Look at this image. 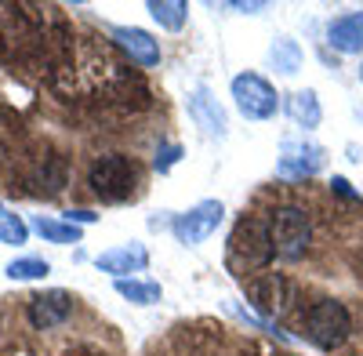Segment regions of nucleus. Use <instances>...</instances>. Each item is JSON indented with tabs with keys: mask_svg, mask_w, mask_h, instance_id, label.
<instances>
[{
	"mask_svg": "<svg viewBox=\"0 0 363 356\" xmlns=\"http://www.w3.org/2000/svg\"><path fill=\"white\" fill-rule=\"evenodd\" d=\"M272 255H277L272 251V229L258 215H244L229 233V265L244 277V273L265 269Z\"/></svg>",
	"mask_w": 363,
	"mask_h": 356,
	"instance_id": "f257e3e1",
	"label": "nucleus"
},
{
	"mask_svg": "<svg viewBox=\"0 0 363 356\" xmlns=\"http://www.w3.org/2000/svg\"><path fill=\"white\" fill-rule=\"evenodd\" d=\"M229 91H233V102L240 109V116H247V121H272L280 109V95H277V87H272L262 73H236L233 84H229Z\"/></svg>",
	"mask_w": 363,
	"mask_h": 356,
	"instance_id": "f03ea898",
	"label": "nucleus"
},
{
	"mask_svg": "<svg viewBox=\"0 0 363 356\" xmlns=\"http://www.w3.org/2000/svg\"><path fill=\"white\" fill-rule=\"evenodd\" d=\"M87 182L95 189V196L109 200V204H120L135 193V182H138V171L128 157L120 153H109V157H99L87 171Z\"/></svg>",
	"mask_w": 363,
	"mask_h": 356,
	"instance_id": "7ed1b4c3",
	"label": "nucleus"
},
{
	"mask_svg": "<svg viewBox=\"0 0 363 356\" xmlns=\"http://www.w3.org/2000/svg\"><path fill=\"white\" fill-rule=\"evenodd\" d=\"M352 331V320H349V309L335 299H320L313 302V309L306 313V338L320 349H335L349 338Z\"/></svg>",
	"mask_w": 363,
	"mask_h": 356,
	"instance_id": "20e7f679",
	"label": "nucleus"
},
{
	"mask_svg": "<svg viewBox=\"0 0 363 356\" xmlns=\"http://www.w3.org/2000/svg\"><path fill=\"white\" fill-rule=\"evenodd\" d=\"M269 229H272V251L287 262H298L313 244V226H309V215L301 207H280L272 215Z\"/></svg>",
	"mask_w": 363,
	"mask_h": 356,
	"instance_id": "39448f33",
	"label": "nucleus"
},
{
	"mask_svg": "<svg viewBox=\"0 0 363 356\" xmlns=\"http://www.w3.org/2000/svg\"><path fill=\"white\" fill-rule=\"evenodd\" d=\"M222 218H225V204L222 200H200V204L189 207V211H182V215L171 218V233H174L178 244L200 247L203 240L215 236V229L222 226Z\"/></svg>",
	"mask_w": 363,
	"mask_h": 356,
	"instance_id": "423d86ee",
	"label": "nucleus"
},
{
	"mask_svg": "<svg viewBox=\"0 0 363 356\" xmlns=\"http://www.w3.org/2000/svg\"><path fill=\"white\" fill-rule=\"evenodd\" d=\"M323 167V150L306 138H284L280 145V160H277V174L287 182H301V178H313Z\"/></svg>",
	"mask_w": 363,
	"mask_h": 356,
	"instance_id": "0eeeda50",
	"label": "nucleus"
},
{
	"mask_svg": "<svg viewBox=\"0 0 363 356\" xmlns=\"http://www.w3.org/2000/svg\"><path fill=\"white\" fill-rule=\"evenodd\" d=\"M109 37L120 44V51L131 55V62L142 69L160 66V40H153V33H145L138 26H109Z\"/></svg>",
	"mask_w": 363,
	"mask_h": 356,
	"instance_id": "6e6552de",
	"label": "nucleus"
},
{
	"mask_svg": "<svg viewBox=\"0 0 363 356\" xmlns=\"http://www.w3.org/2000/svg\"><path fill=\"white\" fill-rule=\"evenodd\" d=\"M189 116L196 121V128L211 138H225L229 135V121H225V109L218 106V99L211 95L207 84H196L193 95H189Z\"/></svg>",
	"mask_w": 363,
	"mask_h": 356,
	"instance_id": "1a4fd4ad",
	"label": "nucleus"
},
{
	"mask_svg": "<svg viewBox=\"0 0 363 356\" xmlns=\"http://www.w3.org/2000/svg\"><path fill=\"white\" fill-rule=\"evenodd\" d=\"M244 291H247V299H251V306L258 309V313H265V316H277L284 306H287V280L280 277V273H255L247 284H244Z\"/></svg>",
	"mask_w": 363,
	"mask_h": 356,
	"instance_id": "9d476101",
	"label": "nucleus"
},
{
	"mask_svg": "<svg viewBox=\"0 0 363 356\" xmlns=\"http://www.w3.org/2000/svg\"><path fill=\"white\" fill-rule=\"evenodd\" d=\"M73 316V299L66 291H48V294H33L29 299V323L37 331H51L58 323H66Z\"/></svg>",
	"mask_w": 363,
	"mask_h": 356,
	"instance_id": "9b49d317",
	"label": "nucleus"
},
{
	"mask_svg": "<svg viewBox=\"0 0 363 356\" xmlns=\"http://www.w3.org/2000/svg\"><path fill=\"white\" fill-rule=\"evenodd\" d=\"M95 265L102 273H109V277H116V280H128V273H142L145 265H149V251H145V244H120V247H113V251H102L99 258H95Z\"/></svg>",
	"mask_w": 363,
	"mask_h": 356,
	"instance_id": "f8f14e48",
	"label": "nucleus"
},
{
	"mask_svg": "<svg viewBox=\"0 0 363 356\" xmlns=\"http://www.w3.org/2000/svg\"><path fill=\"white\" fill-rule=\"evenodd\" d=\"M327 44L342 55H363V11H349L327 22Z\"/></svg>",
	"mask_w": 363,
	"mask_h": 356,
	"instance_id": "ddd939ff",
	"label": "nucleus"
},
{
	"mask_svg": "<svg viewBox=\"0 0 363 356\" xmlns=\"http://www.w3.org/2000/svg\"><path fill=\"white\" fill-rule=\"evenodd\" d=\"M284 109L294 121V128H301V131H316L320 121H323V106H320V95L313 91V87H301V91L287 95Z\"/></svg>",
	"mask_w": 363,
	"mask_h": 356,
	"instance_id": "4468645a",
	"label": "nucleus"
},
{
	"mask_svg": "<svg viewBox=\"0 0 363 356\" xmlns=\"http://www.w3.org/2000/svg\"><path fill=\"white\" fill-rule=\"evenodd\" d=\"M265 58H269V66L277 69L280 77H294L301 69V58H306V55H301V44L294 37H277V40L269 44V55Z\"/></svg>",
	"mask_w": 363,
	"mask_h": 356,
	"instance_id": "2eb2a0df",
	"label": "nucleus"
},
{
	"mask_svg": "<svg viewBox=\"0 0 363 356\" xmlns=\"http://www.w3.org/2000/svg\"><path fill=\"white\" fill-rule=\"evenodd\" d=\"M149 15H153V22L160 29H167V33H178L182 26H186L189 18V4L186 0H149Z\"/></svg>",
	"mask_w": 363,
	"mask_h": 356,
	"instance_id": "dca6fc26",
	"label": "nucleus"
},
{
	"mask_svg": "<svg viewBox=\"0 0 363 356\" xmlns=\"http://www.w3.org/2000/svg\"><path fill=\"white\" fill-rule=\"evenodd\" d=\"M116 294L135 302V306H157L164 299V287L153 284V280H135L131 277V280H116Z\"/></svg>",
	"mask_w": 363,
	"mask_h": 356,
	"instance_id": "f3484780",
	"label": "nucleus"
},
{
	"mask_svg": "<svg viewBox=\"0 0 363 356\" xmlns=\"http://www.w3.org/2000/svg\"><path fill=\"white\" fill-rule=\"evenodd\" d=\"M29 226H33V233H40L44 240H51V244H80V236H84L80 226L58 222V218H44V215H37Z\"/></svg>",
	"mask_w": 363,
	"mask_h": 356,
	"instance_id": "a211bd4d",
	"label": "nucleus"
},
{
	"mask_svg": "<svg viewBox=\"0 0 363 356\" xmlns=\"http://www.w3.org/2000/svg\"><path fill=\"white\" fill-rule=\"evenodd\" d=\"M4 273L11 280H44L51 273V262H44V258H15V262H8Z\"/></svg>",
	"mask_w": 363,
	"mask_h": 356,
	"instance_id": "6ab92c4d",
	"label": "nucleus"
},
{
	"mask_svg": "<svg viewBox=\"0 0 363 356\" xmlns=\"http://www.w3.org/2000/svg\"><path fill=\"white\" fill-rule=\"evenodd\" d=\"M26 236H29V226L18 218V215H11V211H4L0 207V244H26Z\"/></svg>",
	"mask_w": 363,
	"mask_h": 356,
	"instance_id": "aec40b11",
	"label": "nucleus"
},
{
	"mask_svg": "<svg viewBox=\"0 0 363 356\" xmlns=\"http://www.w3.org/2000/svg\"><path fill=\"white\" fill-rule=\"evenodd\" d=\"M182 160V145L178 142H171V145H164V150H157V160H153V167L160 171V174H167L174 164Z\"/></svg>",
	"mask_w": 363,
	"mask_h": 356,
	"instance_id": "412c9836",
	"label": "nucleus"
},
{
	"mask_svg": "<svg viewBox=\"0 0 363 356\" xmlns=\"http://www.w3.org/2000/svg\"><path fill=\"white\" fill-rule=\"evenodd\" d=\"M99 215H91V211H66V222L69 226H87V222H95Z\"/></svg>",
	"mask_w": 363,
	"mask_h": 356,
	"instance_id": "4be33fe9",
	"label": "nucleus"
},
{
	"mask_svg": "<svg viewBox=\"0 0 363 356\" xmlns=\"http://www.w3.org/2000/svg\"><path fill=\"white\" fill-rule=\"evenodd\" d=\"M330 186H335V189H338L342 196H356V193L349 189V182H345V178H335V182H330Z\"/></svg>",
	"mask_w": 363,
	"mask_h": 356,
	"instance_id": "5701e85b",
	"label": "nucleus"
},
{
	"mask_svg": "<svg viewBox=\"0 0 363 356\" xmlns=\"http://www.w3.org/2000/svg\"><path fill=\"white\" fill-rule=\"evenodd\" d=\"M236 11H251V15H258V11H265V4H233Z\"/></svg>",
	"mask_w": 363,
	"mask_h": 356,
	"instance_id": "b1692460",
	"label": "nucleus"
},
{
	"mask_svg": "<svg viewBox=\"0 0 363 356\" xmlns=\"http://www.w3.org/2000/svg\"><path fill=\"white\" fill-rule=\"evenodd\" d=\"M359 84H363V62H359Z\"/></svg>",
	"mask_w": 363,
	"mask_h": 356,
	"instance_id": "393cba45",
	"label": "nucleus"
}]
</instances>
